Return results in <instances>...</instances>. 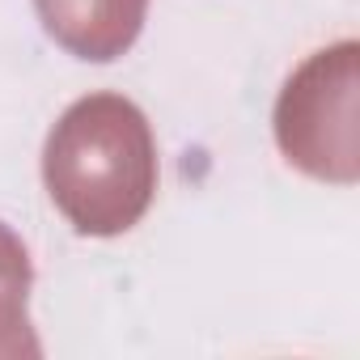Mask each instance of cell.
<instances>
[{
  "instance_id": "2",
  "label": "cell",
  "mask_w": 360,
  "mask_h": 360,
  "mask_svg": "<svg viewBox=\"0 0 360 360\" xmlns=\"http://www.w3.org/2000/svg\"><path fill=\"white\" fill-rule=\"evenodd\" d=\"M34 9L64 51L106 64L136 43L148 0H34Z\"/></svg>"
},
{
  "instance_id": "3",
  "label": "cell",
  "mask_w": 360,
  "mask_h": 360,
  "mask_svg": "<svg viewBox=\"0 0 360 360\" xmlns=\"http://www.w3.org/2000/svg\"><path fill=\"white\" fill-rule=\"evenodd\" d=\"M26 297H30V255L0 225V356H22V352L39 356L26 318Z\"/></svg>"
},
{
  "instance_id": "1",
  "label": "cell",
  "mask_w": 360,
  "mask_h": 360,
  "mask_svg": "<svg viewBox=\"0 0 360 360\" xmlns=\"http://www.w3.org/2000/svg\"><path fill=\"white\" fill-rule=\"evenodd\" d=\"M43 178L51 204L77 233H127L157 191L148 119L119 94H89L72 102L47 136Z\"/></svg>"
}]
</instances>
